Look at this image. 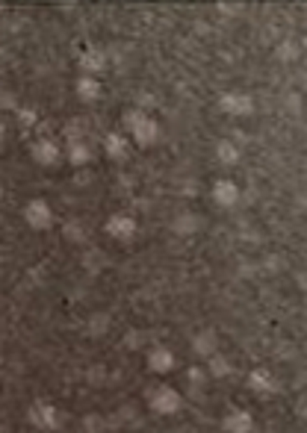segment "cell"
Here are the masks:
<instances>
[{
    "instance_id": "cell-1",
    "label": "cell",
    "mask_w": 307,
    "mask_h": 433,
    "mask_svg": "<svg viewBox=\"0 0 307 433\" xmlns=\"http://www.w3.org/2000/svg\"><path fill=\"white\" fill-rule=\"evenodd\" d=\"M124 124H128V130L133 133L136 144H142V148H151V144L160 139V124L142 109H130L124 115Z\"/></svg>"
},
{
    "instance_id": "cell-2",
    "label": "cell",
    "mask_w": 307,
    "mask_h": 433,
    "mask_svg": "<svg viewBox=\"0 0 307 433\" xmlns=\"http://www.w3.org/2000/svg\"><path fill=\"white\" fill-rule=\"evenodd\" d=\"M180 404H184L180 392H177V389H172V386H165V383L148 392V407L157 415H175L180 410Z\"/></svg>"
},
{
    "instance_id": "cell-3",
    "label": "cell",
    "mask_w": 307,
    "mask_h": 433,
    "mask_svg": "<svg viewBox=\"0 0 307 433\" xmlns=\"http://www.w3.org/2000/svg\"><path fill=\"white\" fill-rule=\"evenodd\" d=\"M24 221L30 224L33 230H48L53 224V209L45 198H33V200H27V207H24Z\"/></svg>"
},
{
    "instance_id": "cell-4",
    "label": "cell",
    "mask_w": 307,
    "mask_h": 433,
    "mask_svg": "<svg viewBox=\"0 0 307 433\" xmlns=\"http://www.w3.org/2000/svg\"><path fill=\"white\" fill-rule=\"evenodd\" d=\"M219 109L228 115H251L254 112V100L245 92H221L219 95Z\"/></svg>"
},
{
    "instance_id": "cell-5",
    "label": "cell",
    "mask_w": 307,
    "mask_h": 433,
    "mask_svg": "<svg viewBox=\"0 0 307 433\" xmlns=\"http://www.w3.org/2000/svg\"><path fill=\"white\" fill-rule=\"evenodd\" d=\"M107 233L113 236V239H133V233H136V219L133 215H128V212H116V215H109L107 219Z\"/></svg>"
},
{
    "instance_id": "cell-6",
    "label": "cell",
    "mask_w": 307,
    "mask_h": 433,
    "mask_svg": "<svg viewBox=\"0 0 307 433\" xmlns=\"http://www.w3.org/2000/svg\"><path fill=\"white\" fill-rule=\"evenodd\" d=\"M30 425L41 427V430H53L57 427V407L48 401H36L30 407Z\"/></svg>"
},
{
    "instance_id": "cell-7",
    "label": "cell",
    "mask_w": 307,
    "mask_h": 433,
    "mask_svg": "<svg viewBox=\"0 0 307 433\" xmlns=\"http://www.w3.org/2000/svg\"><path fill=\"white\" fill-rule=\"evenodd\" d=\"M213 200L219 207H236V200H240V186L228 177H219L213 183Z\"/></svg>"
},
{
    "instance_id": "cell-8",
    "label": "cell",
    "mask_w": 307,
    "mask_h": 433,
    "mask_svg": "<svg viewBox=\"0 0 307 433\" xmlns=\"http://www.w3.org/2000/svg\"><path fill=\"white\" fill-rule=\"evenodd\" d=\"M30 153H33V160L39 165H53V163L60 160V144L53 142V139H36Z\"/></svg>"
},
{
    "instance_id": "cell-9",
    "label": "cell",
    "mask_w": 307,
    "mask_h": 433,
    "mask_svg": "<svg viewBox=\"0 0 307 433\" xmlns=\"http://www.w3.org/2000/svg\"><path fill=\"white\" fill-rule=\"evenodd\" d=\"M248 386L254 389V392H260V395L278 392V380H275V374L269 369H254V371H251L248 374Z\"/></svg>"
},
{
    "instance_id": "cell-10",
    "label": "cell",
    "mask_w": 307,
    "mask_h": 433,
    "mask_svg": "<svg viewBox=\"0 0 307 433\" xmlns=\"http://www.w3.org/2000/svg\"><path fill=\"white\" fill-rule=\"evenodd\" d=\"M148 369L157 371V374H165L175 369V354L165 348V345H157V348L148 351Z\"/></svg>"
},
{
    "instance_id": "cell-11",
    "label": "cell",
    "mask_w": 307,
    "mask_h": 433,
    "mask_svg": "<svg viewBox=\"0 0 307 433\" xmlns=\"http://www.w3.org/2000/svg\"><path fill=\"white\" fill-rule=\"evenodd\" d=\"M221 430H231V433H248L254 430V418L245 410H231L225 418H221Z\"/></svg>"
},
{
    "instance_id": "cell-12",
    "label": "cell",
    "mask_w": 307,
    "mask_h": 433,
    "mask_svg": "<svg viewBox=\"0 0 307 433\" xmlns=\"http://www.w3.org/2000/svg\"><path fill=\"white\" fill-rule=\"evenodd\" d=\"M104 65H107V56H104L101 50L89 48V50L80 53V71H83L86 77H97V74L104 71Z\"/></svg>"
},
{
    "instance_id": "cell-13",
    "label": "cell",
    "mask_w": 307,
    "mask_h": 433,
    "mask_svg": "<svg viewBox=\"0 0 307 433\" xmlns=\"http://www.w3.org/2000/svg\"><path fill=\"white\" fill-rule=\"evenodd\" d=\"M104 148H107L109 160H124V156H128V142H124V136H118L116 130H113V133H107Z\"/></svg>"
},
{
    "instance_id": "cell-14",
    "label": "cell",
    "mask_w": 307,
    "mask_h": 433,
    "mask_svg": "<svg viewBox=\"0 0 307 433\" xmlns=\"http://www.w3.org/2000/svg\"><path fill=\"white\" fill-rule=\"evenodd\" d=\"M216 160H219L221 165H236V163H240V148H236L231 139H221V142L216 144Z\"/></svg>"
},
{
    "instance_id": "cell-15",
    "label": "cell",
    "mask_w": 307,
    "mask_h": 433,
    "mask_svg": "<svg viewBox=\"0 0 307 433\" xmlns=\"http://www.w3.org/2000/svg\"><path fill=\"white\" fill-rule=\"evenodd\" d=\"M77 97L80 100H97V97H101V83H97V77H86V74H83L77 80Z\"/></svg>"
},
{
    "instance_id": "cell-16",
    "label": "cell",
    "mask_w": 307,
    "mask_h": 433,
    "mask_svg": "<svg viewBox=\"0 0 307 433\" xmlns=\"http://www.w3.org/2000/svg\"><path fill=\"white\" fill-rule=\"evenodd\" d=\"M192 348H195V354H201V357H213L216 354V334H201L198 339L192 342Z\"/></svg>"
},
{
    "instance_id": "cell-17",
    "label": "cell",
    "mask_w": 307,
    "mask_h": 433,
    "mask_svg": "<svg viewBox=\"0 0 307 433\" xmlns=\"http://www.w3.org/2000/svg\"><path fill=\"white\" fill-rule=\"evenodd\" d=\"M195 227H198V221H195V215H177V221H175V233L186 236V233H192Z\"/></svg>"
},
{
    "instance_id": "cell-18",
    "label": "cell",
    "mask_w": 307,
    "mask_h": 433,
    "mask_svg": "<svg viewBox=\"0 0 307 433\" xmlns=\"http://www.w3.org/2000/svg\"><path fill=\"white\" fill-rule=\"evenodd\" d=\"M210 374H213V378H225V374H231L228 359L219 357V354H213V357H210Z\"/></svg>"
},
{
    "instance_id": "cell-19",
    "label": "cell",
    "mask_w": 307,
    "mask_h": 433,
    "mask_svg": "<svg viewBox=\"0 0 307 433\" xmlns=\"http://www.w3.org/2000/svg\"><path fill=\"white\" fill-rule=\"evenodd\" d=\"M18 118H21V124H24V127H33V124H36V109H30V106H21V109H18Z\"/></svg>"
},
{
    "instance_id": "cell-20",
    "label": "cell",
    "mask_w": 307,
    "mask_h": 433,
    "mask_svg": "<svg viewBox=\"0 0 307 433\" xmlns=\"http://www.w3.org/2000/svg\"><path fill=\"white\" fill-rule=\"evenodd\" d=\"M83 425H86V427H104V418L101 415H86V418H83Z\"/></svg>"
},
{
    "instance_id": "cell-21",
    "label": "cell",
    "mask_w": 307,
    "mask_h": 433,
    "mask_svg": "<svg viewBox=\"0 0 307 433\" xmlns=\"http://www.w3.org/2000/svg\"><path fill=\"white\" fill-rule=\"evenodd\" d=\"M221 12H225V15H233V12H240L243 9V4H216Z\"/></svg>"
},
{
    "instance_id": "cell-22",
    "label": "cell",
    "mask_w": 307,
    "mask_h": 433,
    "mask_svg": "<svg viewBox=\"0 0 307 433\" xmlns=\"http://www.w3.org/2000/svg\"><path fill=\"white\" fill-rule=\"evenodd\" d=\"M299 415L307 418V401H301V407H299Z\"/></svg>"
}]
</instances>
